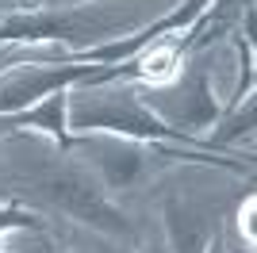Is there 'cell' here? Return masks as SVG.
Segmentation results:
<instances>
[{
	"label": "cell",
	"instance_id": "3",
	"mask_svg": "<svg viewBox=\"0 0 257 253\" xmlns=\"http://www.w3.org/2000/svg\"><path fill=\"white\" fill-rule=\"evenodd\" d=\"M81 126H111V131H131V135H154L161 131L154 119H146L142 111H135L131 104H100L81 111Z\"/></svg>",
	"mask_w": 257,
	"mask_h": 253
},
{
	"label": "cell",
	"instance_id": "2",
	"mask_svg": "<svg viewBox=\"0 0 257 253\" xmlns=\"http://www.w3.org/2000/svg\"><path fill=\"white\" fill-rule=\"evenodd\" d=\"M77 69H58V73H12L8 81H0V111H12V107H23L39 100L43 92L58 88V84L73 81Z\"/></svg>",
	"mask_w": 257,
	"mask_h": 253
},
{
	"label": "cell",
	"instance_id": "8",
	"mask_svg": "<svg viewBox=\"0 0 257 253\" xmlns=\"http://www.w3.org/2000/svg\"><path fill=\"white\" fill-rule=\"evenodd\" d=\"M4 222H23L20 215H0V226H4Z\"/></svg>",
	"mask_w": 257,
	"mask_h": 253
},
{
	"label": "cell",
	"instance_id": "4",
	"mask_svg": "<svg viewBox=\"0 0 257 253\" xmlns=\"http://www.w3.org/2000/svg\"><path fill=\"white\" fill-rule=\"evenodd\" d=\"M169 230H173V245H177V253H204L207 249V226L196 215H188L184 207H177V203H169Z\"/></svg>",
	"mask_w": 257,
	"mask_h": 253
},
{
	"label": "cell",
	"instance_id": "1",
	"mask_svg": "<svg viewBox=\"0 0 257 253\" xmlns=\"http://www.w3.org/2000/svg\"><path fill=\"white\" fill-rule=\"evenodd\" d=\"M46 196H50L62 211H69V215H77V219L92 222V226H100V230L127 234L123 215H119V211L111 207L88 180H81V177H54V180H46Z\"/></svg>",
	"mask_w": 257,
	"mask_h": 253
},
{
	"label": "cell",
	"instance_id": "9",
	"mask_svg": "<svg viewBox=\"0 0 257 253\" xmlns=\"http://www.w3.org/2000/svg\"><path fill=\"white\" fill-rule=\"evenodd\" d=\"M43 253H58V249H43Z\"/></svg>",
	"mask_w": 257,
	"mask_h": 253
},
{
	"label": "cell",
	"instance_id": "5",
	"mask_svg": "<svg viewBox=\"0 0 257 253\" xmlns=\"http://www.w3.org/2000/svg\"><path fill=\"white\" fill-rule=\"evenodd\" d=\"M96 161H100V169H104L107 184H131L135 173L142 169V158L135 150H115V146H104Z\"/></svg>",
	"mask_w": 257,
	"mask_h": 253
},
{
	"label": "cell",
	"instance_id": "6",
	"mask_svg": "<svg viewBox=\"0 0 257 253\" xmlns=\"http://www.w3.org/2000/svg\"><path fill=\"white\" fill-rule=\"evenodd\" d=\"M27 123L31 126H46V131H54V135H62V96H50L39 111L27 115Z\"/></svg>",
	"mask_w": 257,
	"mask_h": 253
},
{
	"label": "cell",
	"instance_id": "7",
	"mask_svg": "<svg viewBox=\"0 0 257 253\" xmlns=\"http://www.w3.org/2000/svg\"><path fill=\"white\" fill-rule=\"evenodd\" d=\"M169 62H173V54H158V58H150V62H146V73L165 77V73H169Z\"/></svg>",
	"mask_w": 257,
	"mask_h": 253
}]
</instances>
